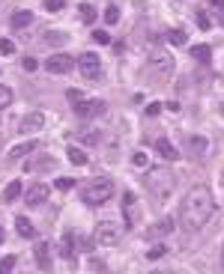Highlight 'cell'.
Returning <instances> with one entry per match:
<instances>
[{
    "label": "cell",
    "instance_id": "cell-1",
    "mask_svg": "<svg viewBox=\"0 0 224 274\" xmlns=\"http://www.w3.org/2000/svg\"><path fill=\"white\" fill-rule=\"evenodd\" d=\"M213 215H216V200H213L210 188H192L183 197V206H180V224H183V230L198 233V230L207 227V221Z\"/></svg>",
    "mask_w": 224,
    "mask_h": 274
},
{
    "label": "cell",
    "instance_id": "cell-2",
    "mask_svg": "<svg viewBox=\"0 0 224 274\" xmlns=\"http://www.w3.org/2000/svg\"><path fill=\"white\" fill-rule=\"evenodd\" d=\"M144 182L153 191V197H159V200H168L174 194V188H177V176L171 170H165V167H150L144 173Z\"/></svg>",
    "mask_w": 224,
    "mask_h": 274
},
{
    "label": "cell",
    "instance_id": "cell-3",
    "mask_svg": "<svg viewBox=\"0 0 224 274\" xmlns=\"http://www.w3.org/2000/svg\"><path fill=\"white\" fill-rule=\"evenodd\" d=\"M111 197H114V182L108 176H99V179H93L81 188V200L87 206H105Z\"/></svg>",
    "mask_w": 224,
    "mask_h": 274
},
{
    "label": "cell",
    "instance_id": "cell-4",
    "mask_svg": "<svg viewBox=\"0 0 224 274\" xmlns=\"http://www.w3.org/2000/svg\"><path fill=\"white\" fill-rule=\"evenodd\" d=\"M123 233H126V230H123L117 221H102V224L96 227V233H93V242L102 245V248H114V245L123 242Z\"/></svg>",
    "mask_w": 224,
    "mask_h": 274
},
{
    "label": "cell",
    "instance_id": "cell-5",
    "mask_svg": "<svg viewBox=\"0 0 224 274\" xmlns=\"http://www.w3.org/2000/svg\"><path fill=\"white\" fill-rule=\"evenodd\" d=\"M147 69L153 72V78H156V81H165V78H171L174 60H171V54H165V51H153V54H150V60H147Z\"/></svg>",
    "mask_w": 224,
    "mask_h": 274
},
{
    "label": "cell",
    "instance_id": "cell-6",
    "mask_svg": "<svg viewBox=\"0 0 224 274\" xmlns=\"http://www.w3.org/2000/svg\"><path fill=\"white\" fill-rule=\"evenodd\" d=\"M78 72H81V78H87V81H99L102 78V60H99V54H81V60H78Z\"/></svg>",
    "mask_w": 224,
    "mask_h": 274
},
{
    "label": "cell",
    "instance_id": "cell-7",
    "mask_svg": "<svg viewBox=\"0 0 224 274\" xmlns=\"http://www.w3.org/2000/svg\"><path fill=\"white\" fill-rule=\"evenodd\" d=\"M72 110L81 119H93V116H99L105 110V101H99V98H81V101H72Z\"/></svg>",
    "mask_w": 224,
    "mask_h": 274
},
{
    "label": "cell",
    "instance_id": "cell-8",
    "mask_svg": "<svg viewBox=\"0 0 224 274\" xmlns=\"http://www.w3.org/2000/svg\"><path fill=\"white\" fill-rule=\"evenodd\" d=\"M78 63L69 57V54H51L48 60H45V69L51 72V75H66V72H72Z\"/></svg>",
    "mask_w": 224,
    "mask_h": 274
},
{
    "label": "cell",
    "instance_id": "cell-9",
    "mask_svg": "<svg viewBox=\"0 0 224 274\" xmlns=\"http://www.w3.org/2000/svg\"><path fill=\"white\" fill-rule=\"evenodd\" d=\"M27 206H42L45 200H48V185H42V182H33L30 188H27Z\"/></svg>",
    "mask_w": 224,
    "mask_h": 274
},
{
    "label": "cell",
    "instance_id": "cell-10",
    "mask_svg": "<svg viewBox=\"0 0 224 274\" xmlns=\"http://www.w3.org/2000/svg\"><path fill=\"white\" fill-rule=\"evenodd\" d=\"M75 251H78V236L72 230H66L63 239H60V257L63 260H75Z\"/></svg>",
    "mask_w": 224,
    "mask_h": 274
},
{
    "label": "cell",
    "instance_id": "cell-11",
    "mask_svg": "<svg viewBox=\"0 0 224 274\" xmlns=\"http://www.w3.org/2000/svg\"><path fill=\"white\" fill-rule=\"evenodd\" d=\"M123 215H126V224H129V227L138 221V197H135L132 191L123 194Z\"/></svg>",
    "mask_w": 224,
    "mask_h": 274
},
{
    "label": "cell",
    "instance_id": "cell-12",
    "mask_svg": "<svg viewBox=\"0 0 224 274\" xmlns=\"http://www.w3.org/2000/svg\"><path fill=\"white\" fill-rule=\"evenodd\" d=\"M33 257H36V266H39L42 272H51V245H48V242H39V245L33 248Z\"/></svg>",
    "mask_w": 224,
    "mask_h": 274
},
{
    "label": "cell",
    "instance_id": "cell-13",
    "mask_svg": "<svg viewBox=\"0 0 224 274\" xmlns=\"http://www.w3.org/2000/svg\"><path fill=\"white\" fill-rule=\"evenodd\" d=\"M42 125H45V116H42L39 110H33V113H27V116L21 119V125H18V128H21L24 134H30V131H39Z\"/></svg>",
    "mask_w": 224,
    "mask_h": 274
},
{
    "label": "cell",
    "instance_id": "cell-14",
    "mask_svg": "<svg viewBox=\"0 0 224 274\" xmlns=\"http://www.w3.org/2000/svg\"><path fill=\"white\" fill-rule=\"evenodd\" d=\"M156 152H159V155H162L165 161H177V158H180L177 146H174V143H171L168 137H159V140H156Z\"/></svg>",
    "mask_w": 224,
    "mask_h": 274
},
{
    "label": "cell",
    "instance_id": "cell-15",
    "mask_svg": "<svg viewBox=\"0 0 224 274\" xmlns=\"http://www.w3.org/2000/svg\"><path fill=\"white\" fill-rule=\"evenodd\" d=\"M9 24H12V30H24V27H30V24H33V12H30V9H18V12L12 15V21H9Z\"/></svg>",
    "mask_w": 224,
    "mask_h": 274
},
{
    "label": "cell",
    "instance_id": "cell-16",
    "mask_svg": "<svg viewBox=\"0 0 224 274\" xmlns=\"http://www.w3.org/2000/svg\"><path fill=\"white\" fill-rule=\"evenodd\" d=\"M33 149H39V143H36V140H27V143H18V146H12V149H9V161H18V158H24V155H30Z\"/></svg>",
    "mask_w": 224,
    "mask_h": 274
},
{
    "label": "cell",
    "instance_id": "cell-17",
    "mask_svg": "<svg viewBox=\"0 0 224 274\" xmlns=\"http://www.w3.org/2000/svg\"><path fill=\"white\" fill-rule=\"evenodd\" d=\"M174 227H177V221H174V218H165V221L153 224V227L147 230V236H150V239H153V236H168V233H174Z\"/></svg>",
    "mask_w": 224,
    "mask_h": 274
},
{
    "label": "cell",
    "instance_id": "cell-18",
    "mask_svg": "<svg viewBox=\"0 0 224 274\" xmlns=\"http://www.w3.org/2000/svg\"><path fill=\"white\" fill-rule=\"evenodd\" d=\"M18 194H21V182H18V179H12V182L3 188V197H0V200H3V203H15V200H18Z\"/></svg>",
    "mask_w": 224,
    "mask_h": 274
},
{
    "label": "cell",
    "instance_id": "cell-19",
    "mask_svg": "<svg viewBox=\"0 0 224 274\" xmlns=\"http://www.w3.org/2000/svg\"><path fill=\"white\" fill-rule=\"evenodd\" d=\"M81 143H84V146L102 143V131H99V128H84V131H81Z\"/></svg>",
    "mask_w": 224,
    "mask_h": 274
},
{
    "label": "cell",
    "instance_id": "cell-20",
    "mask_svg": "<svg viewBox=\"0 0 224 274\" xmlns=\"http://www.w3.org/2000/svg\"><path fill=\"white\" fill-rule=\"evenodd\" d=\"M15 227H18V236H24V239H33V236H36L33 224H30L24 215H18V218H15Z\"/></svg>",
    "mask_w": 224,
    "mask_h": 274
},
{
    "label": "cell",
    "instance_id": "cell-21",
    "mask_svg": "<svg viewBox=\"0 0 224 274\" xmlns=\"http://www.w3.org/2000/svg\"><path fill=\"white\" fill-rule=\"evenodd\" d=\"M192 57H195L198 63H210V57H213V48H210V45H195V48H192Z\"/></svg>",
    "mask_w": 224,
    "mask_h": 274
},
{
    "label": "cell",
    "instance_id": "cell-22",
    "mask_svg": "<svg viewBox=\"0 0 224 274\" xmlns=\"http://www.w3.org/2000/svg\"><path fill=\"white\" fill-rule=\"evenodd\" d=\"M66 155H69V161H72L75 167H84V164H87V152H84V149H78V146H69V152H66Z\"/></svg>",
    "mask_w": 224,
    "mask_h": 274
},
{
    "label": "cell",
    "instance_id": "cell-23",
    "mask_svg": "<svg viewBox=\"0 0 224 274\" xmlns=\"http://www.w3.org/2000/svg\"><path fill=\"white\" fill-rule=\"evenodd\" d=\"M81 21L84 24H93L96 21V6L93 3H81Z\"/></svg>",
    "mask_w": 224,
    "mask_h": 274
},
{
    "label": "cell",
    "instance_id": "cell-24",
    "mask_svg": "<svg viewBox=\"0 0 224 274\" xmlns=\"http://www.w3.org/2000/svg\"><path fill=\"white\" fill-rule=\"evenodd\" d=\"M186 39H189V36H186V30H180V27L168 33V42H171V45H177V48H180V45H186Z\"/></svg>",
    "mask_w": 224,
    "mask_h": 274
},
{
    "label": "cell",
    "instance_id": "cell-25",
    "mask_svg": "<svg viewBox=\"0 0 224 274\" xmlns=\"http://www.w3.org/2000/svg\"><path fill=\"white\" fill-rule=\"evenodd\" d=\"M9 104H12V90L0 84V110H3V107H9Z\"/></svg>",
    "mask_w": 224,
    "mask_h": 274
},
{
    "label": "cell",
    "instance_id": "cell-26",
    "mask_svg": "<svg viewBox=\"0 0 224 274\" xmlns=\"http://www.w3.org/2000/svg\"><path fill=\"white\" fill-rule=\"evenodd\" d=\"M0 54L3 57H12L15 54V42L12 39H0Z\"/></svg>",
    "mask_w": 224,
    "mask_h": 274
},
{
    "label": "cell",
    "instance_id": "cell-27",
    "mask_svg": "<svg viewBox=\"0 0 224 274\" xmlns=\"http://www.w3.org/2000/svg\"><path fill=\"white\" fill-rule=\"evenodd\" d=\"M105 21H108V24H117V21H120V9H117V6H108V9H105Z\"/></svg>",
    "mask_w": 224,
    "mask_h": 274
},
{
    "label": "cell",
    "instance_id": "cell-28",
    "mask_svg": "<svg viewBox=\"0 0 224 274\" xmlns=\"http://www.w3.org/2000/svg\"><path fill=\"white\" fill-rule=\"evenodd\" d=\"M192 149H195L198 155H204V152H207V137H192Z\"/></svg>",
    "mask_w": 224,
    "mask_h": 274
},
{
    "label": "cell",
    "instance_id": "cell-29",
    "mask_svg": "<svg viewBox=\"0 0 224 274\" xmlns=\"http://www.w3.org/2000/svg\"><path fill=\"white\" fill-rule=\"evenodd\" d=\"M12 269H15V257H3L0 260V274H9Z\"/></svg>",
    "mask_w": 224,
    "mask_h": 274
},
{
    "label": "cell",
    "instance_id": "cell-30",
    "mask_svg": "<svg viewBox=\"0 0 224 274\" xmlns=\"http://www.w3.org/2000/svg\"><path fill=\"white\" fill-rule=\"evenodd\" d=\"M45 42H48V45H66V36H63V33H48Z\"/></svg>",
    "mask_w": 224,
    "mask_h": 274
},
{
    "label": "cell",
    "instance_id": "cell-31",
    "mask_svg": "<svg viewBox=\"0 0 224 274\" xmlns=\"http://www.w3.org/2000/svg\"><path fill=\"white\" fill-rule=\"evenodd\" d=\"M162 257H165V245H159V248H150V251H147V260H150V263H153V260H162Z\"/></svg>",
    "mask_w": 224,
    "mask_h": 274
},
{
    "label": "cell",
    "instance_id": "cell-32",
    "mask_svg": "<svg viewBox=\"0 0 224 274\" xmlns=\"http://www.w3.org/2000/svg\"><path fill=\"white\" fill-rule=\"evenodd\" d=\"M93 39H96L99 45H108V42H111V36H108V30H93Z\"/></svg>",
    "mask_w": 224,
    "mask_h": 274
},
{
    "label": "cell",
    "instance_id": "cell-33",
    "mask_svg": "<svg viewBox=\"0 0 224 274\" xmlns=\"http://www.w3.org/2000/svg\"><path fill=\"white\" fill-rule=\"evenodd\" d=\"M63 6H66V0H45V9L48 12H60Z\"/></svg>",
    "mask_w": 224,
    "mask_h": 274
},
{
    "label": "cell",
    "instance_id": "cell-34",
    "mask_svg": "<svg viewBox=\"0 0 224 274\" xmlns=\"http://www.w3.org/2000/svg\"><path fill=\"white\" fill-rule=\"evenodd\" d=\"M195 21H198V27H201V30H207V27H210V15H207V12H198V18H195Z\"/></svg>",
    "mask_w": 224,
    "mask_h": 274
},
{
    "label": "cell",
    "instance_id": "cell-35",
    "mask_svg": "<svg viewBox=\"0 0 224 274\" xmlns=\"http://www.w3.org/2000/svg\"><path fill=\"white\" fill-rule=\"evenodd\" d=\"M78 248H81L84 254H90V251L96 248V242H90V239H78Z\"/></svg>",
    "mask_w": 224,
    "mask_h": 274
},
{
    "label": "cell",
    "instance_id": "cell-36",
    "mask_svg": "<svg viewBox=\"0 0 224 274\" xmlns=\"http://www.w3.org/2000/svg\"><path fill=\"white\" fill-rule=\"evenodd\" d=\"M24 69H27V72H36V69H39L36 57H24Z\"/></svg>",
    "mask_w": 224,
    "mask_h": 274
},
{
    "label": "cell",
    "instance_id": "cell-37",
    "mask_svg": "<svg viewBox=\"0 0 224 274\" xmlns=\"http://www.w3.org/2000/svg\"><path fill=\"white\" fill-rule=\"evenodd\" d=\"M57 188H60V191H72L75 182H72V179H57Z\"/></svg>",
    "mask_w": 224,
    "mask_h": 274
},
{
    "label": "cell",
    "instance_id": "cell-38",
    "mask_svg": "<svg viewBox=\"0 0 224 274\" xmlns=\"http://www.w3.org/2000/svg\"><path fill=\"white\" fill-rule=\"evenodd\" d=\"M132 161H135L138 167H147V155H144V152H135V155H132Z\"/></svg>",
    "mask_w": 224,
    "mask_h": 274
},
{
    "label": "cell",
    "instance_id": "cell-39",
    "mask_svg": "<svg viewBox=\"0 0 224 274\" xmlns=\"http://www.w3.org/2000/svg\"><path fill=\"white\" fill-rule=\"evenodd\" d=\"M66 95H69V101H81V98H84V95H81V90H69Z\"/></svg>",
    "mask_w": 224,
    "mask_h": 274
},
{
    "label": "cell",
    "instance_id": "cell-40",
    "mask_svg": "<svg viewBox=\"0 0 224 274\" xmlns=\"http://www.w3.org/2000/svg\"><path fill=\"white\" fill-rule=\"evenodd\" d=\"M156 113H162V104H156V101H153V104L147 107V116H156Z\"/></svg>",
    "mask_w": 224,
    "mask_h": 274
},
{
    "label": "cell",
    "instance_id": "cell-41",
    "mask_svg": "<svg viewBox=\"0 0 224 274\" xmlns=\"http://www.w3.org/2000/svg\"><path fill=\"white\" fill-rule=\"evenodd\" d=\"M213 6H224V0H213Z\"/></svg>",
    "mask_w": 224,
    "mask_h": 274
},
{
    "label": "cell",
    "instance_id": "cell-42",
    "mask_svg": "<svg viewBox=\"0 0 224 274\" xmlns=\"http://www.w3.org/2000/svg\"><path fill=\"white\" fill-rule=\"evenodd\" d=\"M3 236H6V233H3V227H0V245H3Z\"/></svg>",
    "mask_w": 224,
    "mask_h": 274
},
{
    "label": "cell",
    "instance_id": "cell-43",
    "mask_svg": "<svg viewBox=\"0 0 224 274\" xmlns=\"http://www.w3.org/2000/svg\"><path fill=\"white\" fill-rule=\"evenodd\" d=\"M222 269H224V245H222Z\"/></svg>",
    "mask_w": 224,
    "mask_h": 274
},
{
    "label": "cell",
    "instance_id": "cell-44",
    "mask_svg": "<svg viewBox=\"0 0 224 274\" xmlns=\"http://www.w3.org/2000/svg\"><path fill=\"white\" fill-rule=\"evenodd\" d=\"M156 274H168V272H156Z\"/></svg>",
    "mask_w": 224,
    "mask_h": 274
}]
</instances>
